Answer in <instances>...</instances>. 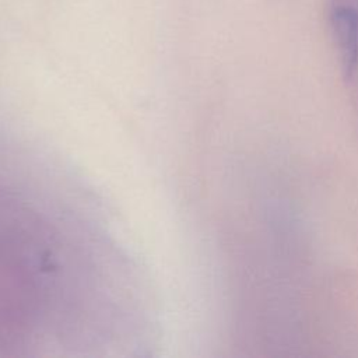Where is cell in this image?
<instances>
[{"mask_svg": "<svg viewBox=\"0 0 358 358\" xmlns=\"http://www.w3.org/2000/svg\"><path fill=\"white\" fill-rule=\"evenodd\" d=\"M330 22L341 71L350 83L358 71V13L351 7H336L330 14Z\"/></svg>", "mask_w": 358, "mask_h": 358, "instance_id": "cell-1", "label": "cell"}]
</instances>
